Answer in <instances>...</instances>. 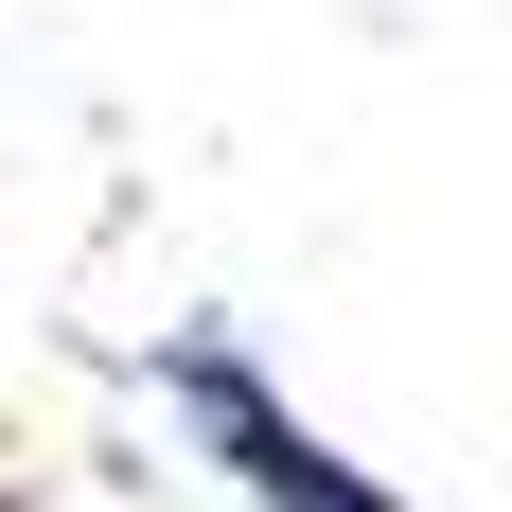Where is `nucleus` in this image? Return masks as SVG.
<instances>
[{"label":"nucleus","mask_w":512,"mask_h":512,"mask_svg":"<svg viewBox=\"0 0 512 512\" xmlns=\"http://www.w3.org/2000/svg\"><path fill=\"white\" fill-rule=\"evenodd\" d=\"M142 389H159V424H177V442H195L248 512H407L389 477H354L301 407H283V389H265V354L230 336V318H177V336L142 354Z\"/></svg>","instance_id":"1"},{"label":"nucleus","mask_w":512,"mask_h":512,"mask_svg":"<svg viewBox=\"0 0 512 512\" xmlns=\"http://www.w3.org/2000/svg\"><path fill=\"white\" fill-rule=\"evenodd\" d=\"M0 512H36V495H18V477H0Z\"/></svg>","instance_id":"2"}]
</instances>
